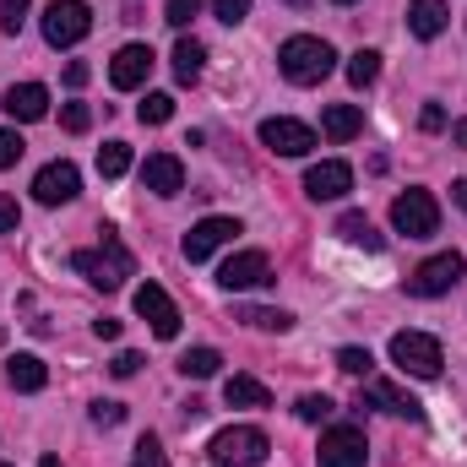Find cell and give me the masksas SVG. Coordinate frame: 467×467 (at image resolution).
<instances>
[{
    "label": "cell",
    "mask_w": 467,
    "mask_h": 467,
    "mask_svg": "<svg viewBox=\"0 0 467 467\" xmlns=\"http://www.w3.org/2000/svg\"><path fill=\"white\" fill-rule=\"evenodd\" d=\"M99 234H104V239H99L93 250H77V255H71V266H77L93 288L115 294V288H125V277H136V255L119 244V234L109 229V223H104Z\"/></svg>",
    "instance_id": "cell-1"
},
{
    "label": "cell",
    "mask_w": 467,
    "mask_h": 467,
    "mask_svg": "<svg viewBox=\"0 0 467 467\" xmlns=\"http://www.w3.org/2000/svg\"><path fill=\"white\" fill-rule=\"evenodd\" d=\"M277 66H283V77H288L294 88H316V82L332 77L337 55H332L327 38H316V33H294V38L277 49Z\"/></svg>",
    "instance_id": "cell-2"
},
{
    "label": "cell",
    "mask_w": 467,
    "mask_h": 467,
    "mask_svg": "<svg viewBox=\"0 0 467 467\" xmlns=\"http://www.w3.org/2000/svg\"><path fill=\"white\" fill-rule=\"evenodd\" d=\"M391 364L402 375H413V380H435L441 364H446V353H441V343L430 332H397L391 337Z\"/></svg>",
    "instance_id": "cell-3"
},
{
    "label": "cell",
    "mask_w": 467,
    "mask_h": 467,
    "mask_svg": "<svg viewBox=\"0 0 467 467\" xmlns=\"http://www.w3.org/2000/svg\"><path fill=\"white\" fill-rule=\"evenodd\" d=\"M93 33V5L88 0H55L49 11H44V38L55 44V49H71V44H82Z\"/></svg>",
    "instance_id": "cell-4"
},
{
    "label": "cell",
    "mask_w": 467,
    "mask_h": 467,
    "mask_svg": "<svg viewBox=\"0 0 467 467\" xmlns=\"http://www.w3.org/2000/svg\"><path fill=\"white\" fill-rule=\"evenodd\" d=\"M391 229L408 234V239H430V234L441 229V202L430 191H402L391 202Z\"/></svg>",
    "instance_id": "cell-5"
},
{
    "label": "cell",
    "mask_w": 467,
    "mask_h": 467,
    "mask_svg": "<svg viewBox=\"0 0 467 467\" xmlns=\"http://www.w3.org/2000/svg\"><path fill=\"white\" fill-rule=\"evenodd\" d=\"M266 451H272V441H266V430H255V424H229V430L213 435V457H218V462L250 467V462H266Z\"/></svg>",
    "instance_id": "cell-6"
},
{
    "label": "cell",
    "mask_w": 467,
    "mask_h": 467,
    "mask_svg": "<svg viewBox=\"0 0 467 467\" xmlns=\"http://www.w3.org/2000/svg\"><path fill=\"white\" fill-rule=\"evenodd\" d=\"M462 255L457 250H441V255H430L413 277H408V294H419V299H441V294H451L457 288V277H462Z\"/></svg>",
    "instance_id": "cell-7"
},
{
    "label": "cell",
    "mask_w": 467,
    "mask_h": 467,
    "mask_svg": "<svg viewBox=\"0 0 467 467\" xmlns=\"http://www.w3.org/2000/svg\"><path fill=\"white\" fill-rule=\"evenodd\" d=\"M316 462L321 467H364L369 462V441H364V430H358V424H332V430L321 435Z\"/></svg>",
    "instance_id": "cell-8"
},
{
    "label": "cell",
    "mask_w": 467,
    "mask_h": 467,
    "mask_svg": "<svg viewBox=\"0 0 467 467\" xmlns=\"http://www.w3.org/2000/svg\"><path fill=\"white\" fill-rule=\"evenodd\" d=\"M33 196H38L44 207H66V202H77V196H82V169L66 163V158L44 163V169L33 174Z\"/></svg>",
    "instance_id": "cell-9"
},
{
    "label": "cell",
    "mask_w": 467,
    "mask_h": 467,
    "mask_svg": "<svg viewBox=\"0 0 467 467\" xmlns=\"http://www.w3.org/2000/svg\"><path fill=\"white\" fill-rule=\"evenodd\" d=\"M261 147L266 152H277V158H305L310 147H316V130L310 125H299V119H288V115H272V119H261Z\"/></svg>",
    "instance_id": "cell-10"
},
{
    "label": "cell",
    "mask_w": 467,
    "mask_h": 467,
    "mask_svg": "<svg viewBox=\"0 0 467 467\" xmlns=\"http://www.w3.org/2000/svg\"><path fill=\"white\" fill-rule=\"evenodd\" d=\"M218 283H223L229 294L266 288V283H272V261H266V250H239V255H229V261L218 266Z\"/></svg>",
    "instance_id": "cell-11"
},
{
    "label": "cell",
    "mask_w": 467,
    "mask_h": 467,
    "mask_svg": "<svg viewBox=\"0 0 467 467\" xmlns=\"http://www.w3.org/2000/svg\"><path fill=\"white\" fill-rule=\"evenodd\" d=\"M234 234H244V229H239V218H202L196 229L185 234V244H180V250H185V261L196 266V261H213Z\"/></svg>",
    "instance_id": "cell-12"
},
{
    "label": "cell",
    "mask_w": 467,
    "mask_h": 467,
    "mask_svg": "<svg viewBox=\"0 0 467 467\" xmlns=\"http://www.w3.org/2000/svg\"><path fill=\"white\" fill-rule=\"evenodd\" d=\"M136 316H141L163 343H169V337H180V310H174V299H169L158 283H141V288H136Z\"/></svg>",
    "instance_id": "cell-13"
},
{
    "label": "cell",
    "mask_w": 467,
    "mask_h": 467,
    "mask_svg": "<svg viewBox=\"0 0 467 467\" xmlns=\"http://www.w3.org/2000/svg\"><path fill=\"white\" fill-rule=\"evenodd\" d=\"M353 191V169L343 158H327V163H310L305 169V196L310 202H337Z\"/></svg>",
    "instance_id": "cell-14"
},
{
    "label": "cell",
    "mask_w": 467,
    "mask_h": 467,
    "mask_svg": "<svg viewBox=\"0 0 467 467\" xmlns=\"http://www.w3.org/2000/svg\"><path fill=\"white\" fill-rule=\"evenodd\" d=\"M141 185H147L152 196H180V191H185V163H180L174 152H152V158L141 163Z\"/></svg>",
    "instance_id": "cell-15"
},
{
    "label": "cell",
    "mask_w": 467,
    "mask_h": 467,
    "mask_svg": "<svg viewBox=\"0 0 467 467\" xmlns=\"http://www.w3.org/2000/svg\"><path fill=\"white\" fill-rule=\"evenodd\" d=\"M147 77H152V49H147V44H125L115 60H109V82H115L119 93L141 88Z\"/></svg>",
    "instance_id": "cell-16"
},
{
    "label": "cell",
    "mask_w": 467,
    "mask_h": 467,
    "mask_svg": "<svg viewBox=\"0 0 467 467\" xmlns=\"http://www.w3.org/2000/svg\"><path fill=\"white\" fill-rule=\"evenodd\" d=\"M364 402H369V408H386V413H397V419L424 424V402H419V397H408V391H402V386H391V380L364 386Z\"/></svg>",
    "instance_id": "cell-17"
},
{
    "label": "cell",
    "mask_w": 467,
    "mask_h": 467,
    "mask_svg": "<svg viewBox=\"0 0 467 467\" xmlns=\"http://www.w3.org/2000/svg\"><path fill=\"white\" fill-rule=\"evenodd\" d=\"M5 115L22 119V125L44 119L49 115V88H44V82H16V88H5Z\"/></svg>",
    "instance_id": "cell-18"
},
{
    "label": "cell",
    "mask_w": 467,
    "mask_h": 467,
    "mask_svg": "<svg viewBox=\"0 0 467 467\" xmlns=\"http://www.w3.org/2000/svg\"><path fill=\"white\" fill-rule=\"evenodd\" d=\"M451 22V5L446 0H408V33L413 38H441Z\"/></svg>",
    "instance_id": "cell-19"
},
{
    "label": "cell",
    "mask_w": 467,
    "mask_h": 467,
    "mask_svg": "<svg viewBox=\"0 0 467 467\" xmlns=\"http://www.w3.org/2000/svg\"><path fill=\"white\" fill-rule=\"evenodd\" d=\"M5 380H11L16 391H44V386H49V369H44L38 353H11V358H5Z\"/></svg>",
    "instance_id": "cell-20"
},
{
    "label": "cell",
    "mask_w": 467,
    "mask_h": 467,
    "mask_svg": "<svg viewBox=\"0 0 467 467\" xmlns=\"http://www.w3.org/2000/svg\"><path fill=\"white\" fill-rule=\"evenodd\" d=\"M223 402H229V408H272V391H266L255 375H229V380H223Z\"/></svg>",
    "instance_id": "cell-21"
},
{
    "label": "cell",
    "mask_w": 467,
    "mask_h": 467,
    "mask_svg": "<svg viewBox=\"0 0 467 467\" xmlns=\"http://www.w3.org/2000/svg\"><path fill=\"white\" fill-rule=\"evenodd\" d=\"M321 130H327L332 141H353V136L364 130V109H358V104H327Z\"/></svg>",
    "instance_id": "cell-22"
},
{
    "label": "cell",
    "mask_w": 467,
    "mask_h": 467,
    "mask_svg": "<svg viewBox=\"0 0 467 467\" xmlns=\"http://www.w3.org/2000/svg\"><path fill=\"white\" fill-rule=\"evenodd\" d=\"M234 321H244L255 332H294V316L272 310V305H234Z\"/></svg>",
    "instance_id": "cell-23"
},
{
    "label": "cell",
    "mask_w": 467,
    "mask_h": 467,
    "mask_svg": "<svg viewBox=\"0 0 467 467\" xmlns=\"http://www.w3.org/2000/svg\"><path fill=\"white\" fill-rule=\"evenodd\" d=\"M202 66H207V44H202V38H180V44H174V77L191 88V82L202 77Z\"/></svg>",
    "instance_id": "cell-24"
},
{
    "label": "cell",
    "mask_w": 467,
    "mask_h": 467,
    "mask_svg": "<svg viewBox=\"0 0 467 467\" xmlns=\"http://www.w3.org/2000/svg\"><path fill=\"white\" fill-rule=\"evenodd\" d=\"M332 234H337L343 244H358V250H380V234L369 229V218H364V213H343Z\"/></svg>",
    "instance_id": "cell-25"
},
{
    "label": "cell",
    "mask_w": 467,
    "mask_h": 467,
    "mask_svg": "<svg viewBox=\"0 0 467 467\" xmlns=\"http://www.w3.org/2000/svg\"><path fill=\"white\" fill-rule=\"evenodd\" d=\"M125 169H130V147H125V141H104V147H99V174H104V180H119Z\"/></svg>",
    "instance_id": "cell-26"
},
{
    "label": "cell",
    "mask_w": 467,
    "mask_h": 467,
    "mask_svg": "<svg viewBox=\"0 0 467 467\" xmlns=\"http://www.w3.org/2000/svg\"><path fill=\"white\" fill-rule=\"evenodd\" d=\"M218 364H223V358H218V348H191L185 358H180V369H185L191 380H207V375H218Z\"/></svg>",
    "instance_id": "cell-27"
},
{
    "label": "cell",
    "mask_w": 467,
    "mask_h": 467,
    "mask_svg": "<svg viewBox=\"0 0 467 467\" xmlns=\"http://www.w3.org/2000/svg\"><path fill=\"white\" fill-rule=\"evenodd\" d=\"M375 77H380V55H375V49H358V55L348 60V82L353 88H369Z\"/></svg>",
    "instance_id": "cell-28"
},
{
    "label": "cell",
    "mask_w": 467,
    "mask_h": 467,
    "mask_svg": "<svg viewBox=\"0 0 467 467\" xmlns=\"http://www.w3.org/2000/svg\"><path fill=\"white\" fill-rule=\"evenodd\" d=\"M294 413H299L305 424H321V419H332V397H327V391H305V397L294 402Z\"/></svg>",
    "instance_id": "cell-29"
},
{
    "label": "cell",
    "mask_w": 467,
    "mask_h": 467,
    "mask_svg": "<svg viewBox=\"0 0 467 467\" xmlns=\"http://www.w3.org/2000/svg\"><path fill=\"white\" fill-rule=\"evenodd\" d=\"M136 115H141V125H163V119H174V99L169 93H147L136 104Z\"/></svg>",
    "instance_id": "cell-30"
},
{
    "label": "cell",
    "mask_w": 467,
    "mask_h": 467,
    "mask_svg": "<svg viewBox=\"0 0 467 467\" xmlns=\"http://www.w3.org/2000/svg\"><path fill=\"white\" fill-rule=\"evenodd\" d=\"M130 467H169V457H163V446H158L152 435H141V441H136V457H130Z\"/></svg>",
    "instance_id": "cell-31"
},
{
    "label": "cell",
    "mask_w": 467,
    "mask_h": 467,
    "mask_svg": "<svg viewBox=\"0 0 467 467\" xmlns=\"http://www.w3.org/2000/svg\"><path fill=\"white\" fill-rule=\"evenodd\" d=\"M369 364H375L369 348H337V369L343 375H369Z\"/></svg>",
    "instance_id": "cell-32"
},
{
    "label": "cell",
    "mask_w": 467,
    "mask_h": 467,
    "mask_svg": "<svg viewBox=\"0 0 467 467\" xmlns=\"http://www.w3.org/2000/svg\"><path fill=\"white\" fill-rule=\"evenodd\" d=\"M196 11H202V0H169V5H163V22H169V27H191Z\"/></svg>",
    "instance_id": "cell-33"
},
{
    "label": "cell",
    "mask_w": 467,
    "mask_h": 467,
    "mask_svg": "<svg viewBox=\"0 0 467 467\" xmlns=\"http://www.w3.org/2000/svg\"><path fill=\"white\" fill-rule=\"evenodd\" d=\"M60 125H66L71 136H82V130L93 125V109H88V104H66V109H60Z\"/></svg>",
    "instance_id": "cell-34"
},
{
    "label": "cell",
    "mask_w": 467,
    "mask_h": 467,
    "mask_svg": "<svg viewBox=\"0 0 467 467\" xmlns=\"http://www.w3.org/2000/svg\"><path fill=\"white\" fill-rule=\"evenodd\" d=\"M27 5H33V0H0V27L16 33V27L27 22Z\"/></svg>",
    "instance_id": "cell-35"
},
{
    "label": "cell",
    "mask_w": 467,
    "mask_h": 467,
    "mask_svg": "<svg viewBox=\"0 0 467 467\" xmlns=\"http://www.w3.org/2000/svg\"><path fill=\"white\" fill-rule=\"evenodd\" d=\"M213 11H218V22H229V27H239V22L250 16V0H213Z\"/></svg>",
    "instance_id": "cell-36"
},
{
    "label": "cell",
    "mask_w": 467,
    "mask_h": 467,
    "mask_svg": "<svg viewBox=\"0 0 467 467\" xmlns=\"http://www.w3.org/2000/svg\"><path fill=\"white\" fill-rule=\"evenodd\" d=\"M22 152H27V141H22L16 130H0V169H11Z\"/></svg>",
    "instance_id": "cell-37"
},
{
    "label": "cell",
    "mask_w": 467,
    "mask_h": 467,
    "mask_svg": "<svg viewBox=\"0 0 467 467\" xmlns=\"http://www.w3.org/2000/svg\"><path fill=\"white\" fill-rule=\"evenodd\" d=\"M119 419H125V408H119V402H93V424H104V430H115Z\"/></svg>",
    "instance_id": "cell-38"
},
{
    "label": "cell",
    "mask_w": 467,
    "mask_h": 467,
    "mask_svg": "<svg viewBox=\"0 0 467 467\" xmlns=\"http://www.w3.org/2000/svg\"><path fill=\"white\" fill-rule=\"evenodd\" d=\"M16 223H22V207L11 196H0V234H16Z\"/></svg>",
    "instance_id": "cell-39"
},
{
    "label": "cell",
    "mask_w": 467,
    "mask_h": 467,
    "mask_svg": "<svg viewBox=\"0 0 467 467\" xmlns=\"http://www.w3.org/2000/svg\"><path fill=\"white\" fill-rule=\"evenodd\" d=\"M109 369H115L119 380H130V375L141 369V353H130V348H125V353H115V364H109Z\"/></svg>",
    "instance_id": "cell-40"
},
{
    "label": "cell",
    "mask_w": 467,
    "mask_h": 467,
    "mask_svg": "<svg viewBox=\"0 0 467 467\" xmlns=\"http://www.w3.org/2000/svg\"><path fill=\"white\" fill-rule=\"evenodd\" d=\"M419 125H424V130H446V109H441V104H424Z\"/></svg>",
    "instance_id": "cell-41"
},
{
    "label": "cell",
    "mask_w": 467,
    "mask_h": 467,
    "mask_svg": "<svg viewBox=\"0 0 467 467\" xmlns=\"http://www.w3.org/2000/svg\"><path fill=\"white\" fill-rule=\"evenodd\" d=\"M88 77H93V71H88L82 60H71V66H66V88H88Z\"/></svg>",
    "instance_id": "cell-42"
},
{
    "label": "cell",
    "mask_w": 467,
    "mask_h": 467,
    "mask_svg": "<svg viewBox=\"0 0 467 467\" xmlns=\"http://www.w3.org/2000/svg\"><path fill=\"white\" fill-rule=\"evenodd\" d=\"M93 332H99L104 343H115V337H119V321H115V316H104V321H93Z\"/></svg>",
    "instance_id": "cell-43"
},
{
    "label": "cell",
    "mask_w": 467,
    "mask_h": 467,
    "mask_svg": "<svg viewBox=\"0 0 467 467\" xmlns=\"http://www.w3.org/2000/svg\"><path fill=\"white\" fill-rule=\"evenodd\" d=\"M451 141L467 152V119H451Z\"/></svg>",
    "instance_id": "cell-44"
},
{
    "label": "cell",
    "mask_w": 467,
    "mask_h": 467,
    "mask_svg": "<svg viewBox=\"0 0 467 467\" xmlns=\"http://www.w3.org/2000/svg\"><path fill=\"white\" fill-rule=\"evenodd\" d=\"M451 202L467 213V180H451Z\"/></svg>",
    "instance_id": "cell-45"
},
{
    "label": "cell",
    "mask_w": 467,
    "mask_h": 467,
    "mask_svg": "<svg viewBox=\"0 0 467 467\" xmlns=\"http://www.w3.org/2000/svg\"><path fill=\"white\" fill-rule=\"evenodd\" d=\"M38 467H60V457H44V462H38Z\"/></svg>",
    "instance_id": "cell-46"
},
{
    "label": "cell",
    "mask_w": 467,
    "mask_h": 467,
    "mask_svg": "<svg viewBox=\"0 0 467 467\" xmlns=\"http://www.w3.org/2000/svg\"><path fill=\"white\" fill-rule=\"evenodd\" d=\"M288 5H310V0H288Z\"/></svg>",
    "instance_id": "cell-47"
},
{
    "label": "cell",
    "mask_w": 467,
    "mask_h": 467,
    "mask_svg": "<svg viewBox=\"0 0 467 467\" xmlns=\"http://www.w3.org/2000/svg\"><path fill=\"white\" fill-rule=\"evenodd\" d=\"M337 5H353V0H337Z\"/></svg>",
    "instance_id": "cell-48"
},
{
    "label": "cell",
    "mask_w": 467,
    "mask_h": 467,
    "mask_svg": "<svg viewBox=\"0 0 467 467\" xmlns=\"http://www.w3.org/2000/svg\"><path fill=\"white\" fill-rule=\"evenodd\" d=\"M218 467H234V462H218Z\"/></svg>",
    "instance_id": "cell-49"
},
{
    "label": "cell",
    "mask_w": 467,
    "mask_h": 467,
    "mask_svg": "<svg viewBox=\"0 0 467 467\" xmlns=\"http://www.w3.org/2000/svg\"><path fill=\"white\" fill-rule=\"evenodd\" d=\"M0 467H5V462H0Z\"/></svg>",
    "instance_id": "cell-50"
}]
</instances>
